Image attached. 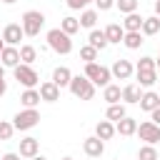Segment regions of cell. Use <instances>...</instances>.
<instances>
[{
  "mask_svg": "<svg viewBox=\"0 0 160 160\" xmlns=\"http://www.w3.org/2000/svg\"><path fill=\"white\" fill-rule=\"evenodd\" d=\"M12 72H15V80H18L22 88H35V85L40 82V75L35 72V68H32V65L18 62V65L12 68Z\"/></svg>",
  "mask_w": 160,
  "mask_h": 160,
  "instance_id": "5",
  "label": "cell"
},
{
  "mask_svg": "<svg viewBox=\"0 0 160 160\" xmlns=\"http://www.w3.org/2000/svg\"><path fill=\"white\" fill-rule=\"evenodd\" d=\"M20 102H22V108H38V105H40V92H38V88H25V92L20 95Z\"/></svg>",
  "mask_w": 160,
  "mask_h": 160,
  "instance_id": "23",
  "label": "cell"
},
{
  "mask_svg": "<svg viewBox=\"0 0 160 160\" xmlns=\"http://www.w3.org/2000/svg\"><path fill=\"white\" fill-rule=\"evenodd\" d=\"M20 25H22V32L28 38H35L40 35V30L45 28V15L40 10H25L22 18H20Z\"/></svg>",
  "mask_w": 160,
  "mask_h": 160,
  "instance_id": "2",
  "label": "cell"
},
{
  "mask_svg": "<svg viewBox=\"0 0 160 160\" xmlns=\"http://www.w3.org/2000/svg\"><path fill=\"white\" fill-rule=\"evenodd\" d=\"M0 78H5V65L0 62Z\"/></svg>",
  "mask_w": 160,
  "mask_h": 160,
  "instance_id": "43",
  "label": "cell"
},
{
  "mask_svg": "<svg viewBox=\"0 0 160 160\" xmlns=\"http://www.w3.org/2000/svg\"><path fill=\"white\" fill-rule=\"evenodd\" d=\"M115 8L122 15H128V12H135L138 10V0H115Z\"/></svg>",
  "mask_w": 160,
  "mask_h": 160,
  "instance_id": "33",
  "label": "cell"
},
{
  "mask_svg": "<svg viewBox=\"0 0 160 160\" xmlns=\"http://www.w3.org/2000/svg\"><path fill=\"white\" fill-rule=\"evenodd\" d=\"M135 70H158V68H155V58H150V55H142V58L138 60Z\"/></svg>",
  "mask_w": 160,
  "mask_h": 160,
  "instance_id": "35",
  "label": "cell"
},
{
  "mask_svg": "<svg viewBox=\"0 0 160 160\" xmlns=\"http://www.w3.org/2000/svg\"><path fill=\"white\" fill-rule=\"evenodd\" d=\"M2 2H5V5H12V2H18V0H2Z\"/></svg>",
  "mask_w": 160,
  "mask_h": 160,
  "instance_id": "44",
  "label": "cell"
},
{
  "mask_svg": "<svg viewBox=\"0 0 160 160\" xmlns=\"http://www.w3.org/2000/svg\"><path fill=\"white\" fill-rule=\"evenodd\" d=\"M62 160H75V158H70V155H68V158H62Z\"/></svg>",
  "mask_w": 160,
  "mask_h": 160,
  "instance_id": "47",
  "label": "cell"
},
{
  "mask_svg": "<svg viewBox=\"0 0 160 160\" xmlns=\"http://www.w3.org/2000/svg\"><path fill=\"white\" fill-rule=\"evenodd\" d=\"M38 152H40V140H38V138L28 135V138L20 140V150H18L20 158H28V160H30V158H35Z\"/></svg>",
  "mask_w": 160,
  "mask_h": 160,
  "instance_id": "11",
  "label": "cell"
},
{
  "mask_svg": "<svg viewBox=\"0 0 160 160\" xmlns=\"http://www.w3.org/2000/svg\"><path fill=\"white\" fill-rule=\"evenodd\" d=\"M155 15L160 18V0H155Z\"/></svg>",
  "mask_w": 160,
  "mask_h": 160,
  "instance_id": "41",
  "label": "cell"
},
{
  "mask_svg": "<svg viewBox=\"0 0 160 160\" xmlns=\"http://www.w3.org/2000/svg\"><path fill=\"white\" fill-rule=\"evenodd\" d=\"M140 32H142V35H148V38H150V35H158V32H160V18H158V15L145 18V20H142Z\"/></svg>",
  "mask_w": 160,
  "mask_h": 160,
  "instance_id": "27",
  "label": "cell"
},
{
  "mask_svg": "<svg viewBox=\"0 0 160 160\" xmlns=\"http://www.w3.org/2000/svg\"><path fill=\"white\" fill-rule=\"evenodd\" d=\"M88 45H92L98 52L100 50H105L110 42H108V38H105V30H98V28H92L90 30V35H88Z\"/></svg>",
  "mask_w": 160,
  "mask_h": 160,
  "instance_id": "18",
  "label": "cell"
},
{
  "mask_svg": "<svg viewBox=\"0 0 160 160\" xmlns=\"http://www.w3.org/2000/svg\"><path fill=\"white\" fill-rule=\"evenodd\" d=\"M135 130H138V120H135V118H130V115H125L122 120H118V122H115V132H120L122 138L135 135Z\"/></svg>",
  "mask_w": 160,
  "mask_h": 160,
  "instance_id": "14",
  "label": "cell"
},
{
  "mask_svg": "<svg viewBox=\"0 0 160 160\" xmlns=\"http://www.w3.org/2000/svg\"><path fill=\"white\" fill-rule=\"evenodd\" d=\"M2 48H5V40H2V38H0V50H2Z\"/></svg>",
  "mask_w": 160,
  "mask_h": 160,
  "instance_id": "46",
  "label": "cell"
},
{
  "mask_svg": "<svg viewBox=\"0 0 160 160\" xmlns=\"http://www.w3.org/2000/svg\"><path fill=\"white\" fill-rule=\"evenodd\" d=\"M158 160H160V158H158Z\"/></svg>",
  "mask_w": 160,
  "mask_h": 160,
  "instance_id": "49",
  "label": "cell"
},
{
  "mask_svg": "<svg viewBox=\"0 0 160 160\" xmlns=\"http://www.w3.org/2000/svg\"><path fill=\"white\" fill-rule=\"evenodd\" d=\"M45 40H48V48L55 50L58 55H70L72 52V40L68 32H62L60 28H50L45 32Z\"/></svg>",
  "mask_w": 160,
  "mask_h": 160,
  "instance_id": "1",
  "label": "cell"
},
{
  "mask_svg": "<svg viewBox=\"0 0 160 160\" xmlns=\"http://www.w3.org/2000/svg\"><path fill=\"white\" fill-rule=\"evenodd\" d=\"M140 95H142V90H140V85H135V82H130V85H125L122 88V102L125 105H138V100H140Z\"/></svg>",
  "mask_w": 160,
  "mask_h": 160,
  "instance_id": "20",
  "label": "cell"
},
{
  "mask_svg": "<svg viewBox=\"0 0 160 160\" xmlns=\"http://www.w3.org/2000/svg\"><path fill=\"white\" fill-rule=\"evenodd\" d=\"M150 120H152L155 125H160V105H158L155 110H150Z\"/></svg>",
  "mask_w": 160,
  "mask_h": 160,
  "instance_id": "38",
  "label": "cell"
},
{
  "mask_svg": "<svg viewBox=\"0 0 160 160\" xmlns=\"http://www.w3.org/2000/svg\"><path fill=\"white\" fill-rule=\"evenodd\" d=\"M138 105H140V110H145V112H150V110H155V108L160 105V95H158L155 90H145V92L140 95V100H138Z\"/></svg>",
  "mask_w": 160,
  "mask_h": 160,
  "instance_id": "15",
  "label": "cell"
},
{
  "mask_svg": "<svg viewBox=\"0 0 160 160\" xmlns=\"http://www.w3.org/2000/svg\"><path fill=\"white\" fill-rule=\"evenodd\" d=\"M155 68H158V70H160V55H158V60H155Z\"/></svg>",
  "mask_w": 160,
  "mask_h": 160,
  "instance_id": "45",
  "label": "cell"
},
{
  "mask_svg": "<svg viewBox=\"0 0 160 160\" xmlns=\"http://www.w3.org/2000/svg\"><path fill=\"white\" fill-rule=\"evenodd\" d=\"M122 35H125V30H122V25H118V22H110V25L105 28V38H108L110 45H120V42H122Z\"/></svg>",
  "mask_w": 160,
  "mask_h": 160,
  "instance_id": "21",
  "label": "cell"
},
{
  "mask_svg": "<svg viewBox=\"0 0 160 160\" xmlns=\"http://www.w3.org/2000/svg\"><path fill=\"white\" fill-rule=\"evenodd\" d=\"M142 15L135 10V12H128L125 15V20H122V30L125 32H140V28H142Z\"/></svg>",
  "mask_w": 160,
  "mask_h": 160,
  "instance_id": "16",
  "label": "cell"
},
{
  "mask_svg": "<svg viewBox=\"0 0 160 160\" xmlns=\"http://www.w3.org/2000/svg\"><path fill=\"white\" fill-rule=\"evenodd\" d=\"M80 60H82V62H95V60H98V50H95L92 45H82V48H80Z\"/></svg>",
  "mask_w": 160,
  "mask_h": 160,
  "instance_id": "32",
  "label": "cell"
},
{
  "mask_svg": "<svg viewBox=\"0 0 160 160\" xmlns=\"http://www.w3.org/2000/svg\"><path fill=\"white\" fill-rule=\"evenodd\" d=\"M30 160H48V158H45V155H40V152H38V155H35V158H30Z\"/></svg>",
  "mask_w": 160,
  "mask_h": 160,
  "instance_id": "42",
  "label": "cell"
},
{
  "mask_svg": "<svg viewBox=\"0 0 160 160\" xmlns=\"http://www.w3.org/2000/svg\"><path fill=\"white\" fill-rule=\"evenodd\" d=\"M0 160H20V155L18 152H5V155H0Z\"/></svg>",
  "mask_w": 160,
  "mask_h": 160,
  "instance_id": "39",
  "label": "cell"
},
{
  "mask_svg": "<svg viewBox=\"0 0 160 160\" xmlns=\"http://www.w3.org/2000/svg\"><path fill=\"white\" fill-rule=\"evenodd\" d=\"M15 132V125L10 120H0V140H10Z\"/></svg>",
  "mask_w": 160,
  "mask_h": 160,
  "instance_id": "34",
  "label": "cell"
},
{
  "mask_svg": "<svg viewBox=\"0 0 160 160\" xmlns=\"http://www.w3.org/2000/svg\"><path fill=\"white\" fill-rule=\"evenodd\" d=\"M142 38H145L142 32H125V35H122V45H125L128 50H138V48L145 42Z\"/></svg>",
  "mask_w": 160,
  "mask_h": 160,
  "instance_id": "28",
  "label": "cell"
},
{
  "mask_svg": "<svg viewBox=\"0 0 160 160\" xmlns=\"http://www.w3.org/2000/svg\"><path fill=\"white\" fill-rule=\"evenodd\" d=\"M138 160H158V150H155V145H142L140 150H138Z\"/></svg>",
  "mask_w": 160,
  "mask_h": 160,
  "instance_id": "31",
  "label": "cell"
},
{
  "mask_svg": "<svg viewBox=\"0 0 160 160\" xmlns=\"http://www.w3.org/2000/svg\"><path fill=\"white\" fill-rule=\"evenodd\" d=\"M125 115H128V108H125V102H112V105H108V112H105V118H108V120L118 122V120H122Z\"/></svg>",
  "mask_w": 160,
  "mask_h": 160,
  "instance_id": "26",
  "label": "cell"
},
{
  "mask_svg": "<svg viewBox=\"0 0 160 160\" xmlns=\"http://www.w3.org/2000/svg\"><path fill=\"white\" fill-rule=\"evenodd\" d=\"M158 95H160V92H158Z\"/></svg>",
  "mask_w": 160,
  "mask_h": 160,
  "instance_id": "48",
  "label": "cell"
},
{
  "mask_svg": "<svg viewBox=\"0 0 160 160\" xmlns=\"http://www.w3.org/2000/svg\"><path fill=\"white\" fill-rule=\"evenodd\" d=\"M0 62H2L5 68H15V65L20 62V50H18L15 45H5V48L0 50Z\"/></svg>",
  "mask_w": 160,
  "mask_h": 160,
  "instance_id": "13",
  "label": "cell"
},
{
  "mask_svg": "<svg viewBox=\"0 0 160 160\" xmlns=\"http://www.w3.org/2000/svg\"><path fill=\"white\" fill-rule=\"evenodd\" d=\"M8 92V82H5V78H0V98Z\"/></svg>",
  "mask_w": 160,
  "mask_h": 160,
  "instance_id": "40",
  "label": "cell"
},
{
  "mask_svg": "<svg viewBox=\"0 0 160 160\" xmlns=\"http://www.w3.org/2000/svg\"><path fill=\"white\" fill-rule=\"evenodd\" d=\"M120 98H122V88H120V85H112V82H108V85L102 88V100H108V105H112V102H120Z\"/></svg>",
  "mask_w": 160,
  "mask_h": 160,
  "instance_id": "22",
  "label": "cell"
},
{
  "mask_svg": "<svg viewBox=\"0 0 160 160\" xmlns=\"http://www.w3.org/2000/svg\"><path fill=\"white\" fill-rule=\"evenodd\" d=\"M38 92H40V100H45V102H55V100H60V88H58L52 80L40 82Z\"/></svg>",
  "mask_w": 160,
  "mask_h": 160,
  "instance_id": "12",
  "label": "cell"
},
{
  "mask_svg": "<svg viewBox=\"0 0 160 160\" xmlns=\"http://www.w3.org/2000/svg\"><path fill=\"white\" fill-rule=\"evenodd\" d=\"M98 18H100V12H98L95 8H85V10L80 12V18H78V22H80V28L92 30V28L98 25Z\"/></svg>",
  "mask_w": 160,
  "mask_h": 160,
  "instance_id": "17",
  "label": "cell"
},
{
  "mask_svg": "<svg viewBox=\"0 0 160 160\" xmlns=\"http://www.w3.org/2000/svg\"><path fill=\"white\" fill-rule=\"evenodd\" d=\"M38 122H40V112H38V108H25V110H20V112L12 118L15 130H32Z\"/></svg>",
  "mask_w": 160,
  "mask_h": 160,
  "instance_id": "6",
  "label": "cell"
},
{
  "mask_svg": "<svg viewBox=\"0 0 160 160\" xmlns=\"http://www.w3.org/2000/svg\"><path fill=\"white\" fill-rule=\"evenodd\" d=\"M135 135H140V140H145L148 145H155V142H160V125H155L152 120H145L138 125Z\"/></svg>",
  "mask_w": 160,
  "mask_h": 160,
  "instance_id": "7",
  "label": "cell"
},
{
  "mask_svg": "<svg viewBox=\"0 0 160 160\" xmlns=\"http://www.w3.org/2000/svg\"><path fill=\"white\" fill-rule=\"evenodd\" d=\"M92 2H95V10L98 12H108V10L115 8V0H92Z\"/></svg>",
  "mask_w": 160,
  "mask_h": 160,
  "instance_id": "36",
  "label": "cell"
},
{
  "mask_svg": "<svg viewBox=\"0 0 160 160\" xmlns=\"http://www.w3.org/2000/svg\"><path fill=\"white\" fill-rule=\"evenodd\" d=\"M70 78H72V72H70V68H65V65H58V68L52 70V82H55L60 90L70 85Z\"/></svg>",
  "mask_w": 160,
  "mask_h": 160,
  "instance_id": "19",
  "label": "cell"
},
{
  "mask_svg": "<svg viewBox=\"0 0 160 160\" xmlns=\"http://www.w3.org/2000/svg\"><path fill=\"white\" fill-rule=\"evenodd\" d=\"M18 50H20V62L32 65V62L38 60V50H35V45H20Z\"/></svg>",
  "mask_w": 160,
  "mask_h": 160,
  "instance_id": "29",
  "label": "cell"
},
{
  "mask_svg": "<svg viewBox=\"0 0 160 160\" xmlns=\"http://www.w3.org/2000/svg\"><path fill=\"white\" fill-rule=\"evenodd\" d=\"M82 152H85L88 158H100V155L105 152V140H100L98 135L85 138V140H82Z\"/></svg>",
  "mask_w": 160,
  "mask_h": 160,
  "instance_id": "10",
  "label": "cell"
},
{
  "mask_svg": "<svg viewBox=\"0 0 160 160\" xmlns=\"http://www.w3.org/2000/svg\"><path fill=\"white\" fill-rule=\"evenodd\" d=\"M138 75V85L140 88H152L158 80V70H135Z\"/></svg>",
  "mask_w": 160,
  "mask_h": 160,
  "instance_id": "25",
  "label": "cell"
},
{
  "mask_svg": "<svg viewBox=\"0 0 160 160\" xmlns=\"http://www.w3.org/2000/svg\"><path fill=\"white\" fill-rule=\"evenodd\" d=\"M68 88H70V92H72L75 98H80V100H92V98H95V85H92L85 75H72Z\"/></svg>",
  "mask_w": 160,
  "mask_h": 160,
  "instance_id": "4",
  "label": "cell"
},
{
  "mask_svg": "<svg viewBox=\"0 0 160 160\" xmlns=\"http://www.w3.org/2000/svg\"><path fill=\"white\" fill-rule=\"evenodd\" d=\"M60 30H62V32H68V35L72 38V35L80 30V22H78V18H72V15L62 18V20H60Z\"/></svg>",
  "mask_w": 160,
  "mask_h": 160,
  "instance_id": "30",
  "label": "cell"
},
{
  "mask_svg": "<svg viewBox=\"0 0 160 160\" xmlns=\"http://www.w3.org/2000/svg\"><path fill=\"white\" fill-rule=\"evenodd\" d=\"M110 72H112V78H118V80H130L132 72H135V65H132L130 60H125V58H118V60L112 62Z\"/></svg>",
  "mask_w": 160,
  "mask_h": 160,
  "instance_id": "8",
  "label": "cell"
},
{
  "mask_svg": "<svg viewBox=\"0 0 160 160\" xmlns=\"http://www.w3.org/2000/svg\"><path fill=\"white\" fill-rule=\"evenodd\" d=\"M95 135H98L100 140H110V138L115 135V122H112V120H100V122L95 125Z\"/></svg>",
  "mask_w": 160,
  "mask_h": 160,
  "instance_id": "24",
  "label": "cell"
},
{
  "mask_svg": "<svg viewBox=\"0 0 160 160\" xmlns=\"http://www.w3.org/2000/svg\"><path fill=\"white\" fill-rule=\"evenodd\" d=\"M25 38V32H22V25L20 22H8L5 28H2V40H5V45H15L18 48V42Z\"/></svg>",
  "mask_w": 160,
  "mask_h": 160,
  "instance_id": "9",
  "label": "cell"
},
{
  "mask_svg": "<svg viewBox=\"0 0 160 160\" xmlns=\"http://www.w3.org/2000/svg\"><path fill=\"white\" fill-rule=\"evenodd\" d=\"M92 85H100V88H105L110 80H112V72H110V68H105V65H100V62H85V72H82Z\"/></svg>",
  "mask_w": 160,
  "mask_h": 160,
  "instance_id": "3",
  "label": "cell"
},
{
  "mask_svg": "<svg viewBox=\"0 0 160 160\" xmlns=\"http://www.w3.org/2000/svg\"><path fill=\"white\" fill-rule=\"evenodd\" d=\"M90 2H92V0H68V8H70V10H85Z\"/></svg>",
  "mask_w": 160,
  "mask_h": 160,
  "instance_id": "37",
  "label": "cell"
}]
</instances>
